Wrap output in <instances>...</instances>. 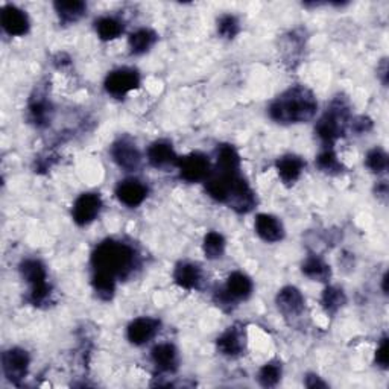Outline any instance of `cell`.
I'll use <instances>...</instances> for the list:
<instances>
[{
	"instance_id": "cell-21",
	"label": "cell",
	"mask_w": 389,
	"mask_h": 389,
	"mask_svg": "<svg viewBox=\"0 0 389 389\" xmlns=\"http://www.w3.org/2000/svg\"><path fill=\"white\" fill-rule=\"evenodd\" d=\"M243 347H245V336L243 332L239 330L237 327L229 329L218 339V350L225 356L241 355Z\"/></svg>"
},
{
	"instance_id": "cell-34",
	"label": "cell",
	"mask_w": 389,
	"mask_h": 389,
	"mask_svg": "<svg viewBox=\"0 0 389 389\" xmlns=\"http://www.w3.org/2000/svg\"><path fill=\"white\" fill-rule=\"evenodd\" d=\"M239 22L234 15L227 14L222 15L218 22V32L222 35L224 38H234L239 34Z\"/></svg>"
},
{
	"instance_id": "cell-32",
	"label": "cell",
	"mask_w": 389,
	"mask_h": 389,
	"mask_svg": "<svg viewBox=\"0 0 389 389\" xmlns=\"http://www.w3.org/2000/svg\"><path fill=\"white\" fill-rule=\"evenodd\" d=\"M316 164L325 174H339L342 171V164L339 163L338 157L332 151V148H327L316 158Z\"/></svg>"
},
{
	"instance_id": "cell-30",
	"label": "cell",
	"mask_w": 389,
	"mask_h": 389,
	"mask_svg": "<svg viewBox=\"0 0 389 389\" xmlns=\"http://www.w3.org/2000/svg\"><path fill=\"white\" fill-rule=\"evenodd\" d=\"M49 113H50V107L48 101L41 99H34L29 105V116L31 120L35 123L37 127H43V125H48V120H49Z\"/></svg>"
},
{
	"instance_id": "cell-3",
	"label": "cell",
	"mask_w": 389,
	"mask_h": 389,
	"mask_svg": "<svg viewBox=\"0 0 389 389\" xmlns=\"http://www.w3.org/2000/svg\"><path fill=\"white\" fill-rule=\"evenodd\" d=\"M350 119V107L346 99L338 97L332 107L325 111L324 116L316 123V134L323 143L330 148L339 137L344 136Z\"/></svg>"
},
{
	"instance_id": "cell-4",
	"label": "cell",
	"mask_w": 389,
	"mask_h": 389,
	"mask_svg": "<svg viewBox=\"0 0 389 389\" xmlns=\"http://www.w3.org/2000/svg\"><path fill=\"white\" fill-rule=\"evenodd\" d=\"M20 272L22 277L31 285V294H29V302L35 306H40L48 299L50 295V286L48 285V276L44 264L38 260H24L20 264Z\"/></svg>"
},
{
	"instance_id": "cell-19",
	"label": "cell",
	"mask_w": 389,
	"mask_h": 389,
	"mask_svg": "<svg viewBox=\"0 0 389 389\" xmlns=\"http://www.w3.org/2000/svg\"><path fill=\"white\" fill-rule=\"evenodd\" d=\"M304 166L306 163L303 162V158L297 155H285L278 158L277 171L283 183L294 184L299 178V175H302Z\"/></svg>"
},
{
	"instance_id": "cell-22",
	"label": "cell",
	"mask_w": 389,
	"mask_h": 389,
	"mask_svg": "<svg viewBox=\"0 0 389 389\" xmlns=\"http://www.w3.org/2000/svg\"><path fill=\"white\" fill-rule=\"evenodd\" d=\"M216 171L224 174H241V157H239L234 146L220 145L218 149Z\"/></svg>"
},
{
	"instance_id": "cell-8",
	"label": "cell",
	"mask_w": 389,
	"mask_h": 389,
	"mask_svg": "<svg viewBox=\"0 0 389 389\" xmlns=\"http://www.w3.org/2000/svg\"><path fill=\"white\" fill-rule=\"evenodd\" d=\"M102 208V199L96 193H84L75 201L73 220L78 225H87L93 222Z\"/></svg>"
},
{
	"instance_id": "cell-1",
	"label": "cell",
	"mask_w": 389,
	"mask_h": 389,
	"mask_svg": "<svg viewBox=\"0 0 389 389\" xmlns=\"http://www.w3.org/2000/svg\"><path fill=\"white\" fill-rule=\"evenodd\" d=\"M318 104L306 87H294L271 104L269 116L278 123H303L313 119Z\"/></svg>"
},
{
	"instance_id": "cell-20",
	"label": "cell",
	"mask_w": 389,
	"mask_h": 389,
	"mask_svg": "<svg viewBox=\"0 0 389 389\" xmlns=\"http://www.w3.org/2000/svg\"><path fill=\"white\" fill-rule=\"evenodd\" d=\"M151 356L158 369L164 371V373H174L178 367V353L171 344H160V346L154 347Z\"/></svg>"
},
{
	"instance_id": "cell-7",
	"label": "cell",
	"mask_w": 389,
	"mask_h": 389,
	"mask_svg": "<svg viewBox=\"0 0 389 389\" xmlns=\"http://www.w3.org/2000/svg\"><path fill=\"white\" fill-rule=\"evenodd\" d=\"M2 367L5 377L13 383H19L28 374L29 355L22 348H11L3 353Z\"/></svg>"
},
{
	"instance_id": "cell-10",
	"label": "cell",
	"mask_w": 389,
	"mask_h": 389,
	"mask_svg": "<svg viewBox=\"0 0 389 389\" xmlns=\"http://www.w3.org/2000/svg\"><path fill=\"white\" fill-rule=\"evenodd\" d=\"M225 204L236 210L237 213H248V211H251L255 207L254 192L250 189V185L246 184L242 176L233 185Z\"/></svg>"
},
{
	"instance_id": "cell-18",
	"label": "cell",
	"mask_w": 389,
	"mask_h": 389,
	"mask_svg": "<svg viewBox=\"0 0 389 389\" xmlns=\"http://www.w3.org/2000/svg\"><path fill=\"white\" fill-rule=\"evenodd\" d=\"M174 278L178 286L188 289V290H192V289L199 288L201 280H202V272L197 264L189 263V262H183L175 268Z\"/></svg>"
},
{
	"instance_id": "cell-29",
	"label": "cell",
	"mask_w": 389,
	"mask_h": 389,
	"mask_svg": "<svg viewBox=\"0 0 389 389\" xmlns=\"http://www.w3.org/2000/svg\"><path fill=\"white\" fill-rule=\"evenodd\" d=\"M225 251V239L216 232H210L204 239V253L208 259L222 257Z\"/></svg>"
},
{
	"instance_id": "cell-2",
	"label": "cell",
	"mask_w": 389,
	"mask_h": 389,
	"mask_svg": "<svg viewBox=\"0 0 389 389\" xmlns=\"http://www.w3.org/2000/svg\"><path fill=\"white\" fill-rule=\"evenodd\" d=\"M92 264L94 272H105L114 278H123L136 267V253L127 243L105 241L94 250Z\"/></svg>"
},
{
	"instance_id": "cell-16",
	"label": "cell",
	"mask_w": 389,
	"mask_h": 389,
	"mask_svg": "<svg viewBox=\"0 0 389 389\" xmlns=\"http://www.w3.org/2000/svg\"><path fill=\"white\" fill-rule=\"evenodd\" d=\"M148 160L154 167L176 166L180 157L175 154L174 148L167 141H155L148 149Z\"/></svg>"
},
{
	"instance_id": "cell-37",
	"label": "cell",
	"mask_w": 389,
	"mask_h": 389,
	"mask_svg": "<svg viewBox=\"0 0 389 389\" xmlns=\"http://www.w3.org/2000/svg\"><path fill=\"white\" fill-rule=\"evenodd\" d=\"M306 386L307 388H327V383H324L323 380L318 377V376H313V374H311V376H307L306 377Z\"/></svg>"
},
{
	"instance_id": "cell-17",
	"label": "cell",
	"mask_w": 389,
	"mask_h": 389,
	"mask_svg": "<svg viewBox=\"0 0 389 389\" xmlns=\"http://www.w3.org/2000/svg\"><path fill=\"white\" fill-rule=\"evenodd\" d=\"M224 292L233 303L239 302V299H245L251 295L253 281L242 272H233L227 280Z\"/></svg>"
},
{
	"instance_id": "cell-24",
	"label": "cell",
	"mask_w": 389,
	"mask_h": 389,
	"mask_svg": "<svg viewBox=\"0 0 389 389\" xmlns=\"http://www.w3.org/2000/svg\"><path fill=\"white\" fill-rule=\"evenodd\" d=\"M55 10L63 23H75L84 15L87 6L84 2L79 0H72V2H55Z\"/></svg>"
},
{
	"instance_id": "cell-6",
	"label": "cell",
	"mask_w": 389,
	"mask_h": 389,
	"mask_svg": "<svg viewBox=\"0 0 389 389\" xmlns=\"http://www.w3.org/2000/svg\"><path fill=\"white\" fill-rule=\"evenodd\" d=\"M140 85V75L134 69H118L105 79V90L110 94L122 97L127 93L136 90Z\"/></svg>"
},
{
	"instance_id": "cell-11",
	"label": "cell",
	"mask_w": 389,
	"mask_h": 389,
	"mask_svg": "<svg viewBox=\"0 0 389 389\" xmlns=\"http://www.w3.org/2000/svg\"><path fill=\"white\" fill-rule=\"evenodd\" d=\"M0 23L6 34L14 35V37H22L29 31V19L19 8L13 5H6L2 10Z\"/></svg>"
},
{
	"instance_id": "cell-27",
	"label": "cell",
	"mask_w": 389,
	"mask_h": 389,
	"mask_svg": "<svg viewBox=\"0 0 389 389\" xmlns=\"http://www.w3.org/2000/svg\"><path fill=\"white\" fill-rule=\"evenodd\" d=\"M321 303L327 313H336L344 304L347 303V297L344 294L342 289L329 286L324 290Z\"/></svg>"
},
{
	"instance_id": "cell-28",
	"label": "cell",
	"mask_w": 389,
	"mask_h": 389,
	"mask_svg": "<svg viewBox=\"0 0 389 389\" xmlns=\"http://www.w3.org/2000/svg\"><path fill=\"white\" fill-rule=\"evenodd\" d=\"M93 288L99 298L111 299L114 295V290H116V278L110 276V274L94 272Z\"/></svg>"
},
{
	"instance_id": "cell-9",
	"label": "cell",
	"mask_w": 389,
	"mask_h": 389,
	"mask_svg": "<svg viewBox=\"0 0 389 389\" xmlns=\"http://www.w3.org/2000/svg\"><path fill=\"white\" fill-rule=\"evenodd\" d=\"M111 155L114 162L125 171H136L141 162L140 151L129 139L118 140L111 148Z\"/></svg>"
},
{
	"instance_id": "cell-39",
	"label": "cell",
	"mask_w": 389,
	"mask_h": 389,
	"mask_svg": "<svg viewBox=\"0 0 389 389\" xmlns=\"http://www.w3.org/2000/svg\"><path fill=\"white\" fill-rule=\"evenodd\" d=\"M386 281H388V274H385V277H383V292H385V294H388V289H386Z\"/></svg>"
},
{
	"instance_id": "cell-15",
	"label": "cell",
	"mask_w": 389,
	"mask_h": 389,
	"mask_svg": "<svg viewBox=\"0 0 389 389\" xmlns=\"http://www.w3.org/2000/svg\"><path fill=\"white\" fill-rule=\"evenodd\" d=\"M255 233H257L264 242H278L285 236V229L280 220L271 215H259L255 218Z\"/></svg>"
},
{
	"instance_id": "cell-26",
	"label": "cell",
	"mask_w": 389,
	"mask_h": 389,
	"mask_svg": "<svg viewBox=\"0 0 389 389\" xmlns=\"http://www.w3.org/2000/svg\"><path fill=\"white\" fill-rule=\"evenodd\" d=\"M96 31L104 41H110L123 32V24L114 17H102L96 22Z\"/></svg>"
},
{
	"instance_id": "cell-31",
	"label": "cell",
	"mask_w": 389,
	"mask_h": 389,
	"mask_svg": "<svg viewBox=\"0 0 389 389\" xmlns=\"http://www.w3.org/2000/svg\"><path fill=\"white\" fill-rule=\"evenodd\" d=\"M281 379V365L278 362H269L264 365L259 373V382L264 388L276 386Z\"/></svg>"
},
{
	"instance_id": "cell-33",
	"label": "cell",
	"mask_w": 389,
	"mask_h": 389,
	"mask_svg": "<svg viewBox=\"0 0 389 389\" xmlns=\"http://www.w3.org/2000/svg\"><path fill=\"white\" fill-rule=\"evenodd\" d=\"M367 166L374 174H383L388 169V154L382 148H374L367 155Z\"/></svg>"
},
{
	"instance_id": "cell-5",
	"label": "cell",
	"mask_w": 389,
	"mask_h": 389,
	"mask_svg": "<svg viewBox=\"0 0 389 389\" xmlns=\"http://www.w3.org/2000/svg\"><path fill=\"white\" fill-rule=\"evenodd\" d=\"M176 166H178L180 169L181 178L189 183H198L206 180L211 171L208 158L201 153H193L180 158Z\"/></svg>"
},
{
	"instance_id": "cell-23",
	"label": "cell",
	"mask_w": 389,
	"mask_h": 389,
	"mask_svg": "<svg viewBox=\"0 0 389 389\" xmlns=\"http://www.w3.org/2000/svg\"><path fill=\"white\" fill-rule=\"evenodd\" d=\"M155 41H157V34L146 28L139 29L129 35V48L132 54L136 55L145 54V52H148L154 46Z\"/></svg>"
},
{
	"instance_id": "cell-38",
	"label": "cell",
	"mask_w": 389,
	"mask_h": 389,
	"mask_svg": "<svg viewBox=\"0 0 389 389\" xmlns=\"http://www.w3.org/2000/svg\"><path fill=\"white\" fill-rule=\"evenodd\" d=\"M379 72H380L379 76L382 78V83L388 84V63H386V59H383V63H382V66H380Z\"/></svg>"
},
{
	"instance_id": "cell-13",
	"label": "cell",
	"mask_w": 389,
	"mask_h": 389,
	"mask_svg": "<svg viewBox=\"0 0 389 389\" xmlns=\"http://www.w3.org/2000/svg\"><path fill=\"white\" fill-rule=\"evenodd\" d=\"M116 194L119 201L123 202L125 206L137 207L145 201L148 189L145 188V184L140 183L139 180H125L119 183Z\"/></svg>"
},
{
	"instance_id": "cell-14",
	"label": "cell",
	"mask_w": 389,
	"mask_h": 389,
	"mask_svg": "<svg viewBox=\"0 0 389 389\" xmlns=\"http://www.w3.org/2000/svg\"><path fill=\"white\" fill-rule=\"evenodd\" d=\"M277 306L285 315L297 316L304 311V298L297 288L288 286L278 292Z\"/></svg>"
},
{
	"instance_id": "cell-36",
	"label": "cell",
	"mask_w": 389,
	"mask_h": 389,
	"mask_svg": "<svg viewBox=\"0 0 389 389\" xmlns=\"http://www.w3.org/2000/svg\"><path fill=\"white\" fill-rule=\"evenodd\" d=\"M351 128L358 134H364V132H368L371 128H373V122H371L368 118H358L351 122Z\"/></svg>"
},
{
	"instance_id": "cell-25",
	"label": "cell",
	"mask_w": 389,
	"mask_h": 389,
	"mask_svg": "<svg viewBox=\"0 0 389 389\" xmlns=\"http://www.w3.org/2000/svg\"><path fill=\"white\" fill-rule=\"evenodd\" d=\"M303 272L315 281H327L330 278V267L318 255H309L303 263Z\"/></svg>"
},
{
	"instance_id": "cell-35",
	"label": "cell",
	"mask_w": 389,
	"mask_h": 389,
	"mask_svg": "<svg viewBox=\"0 0 389 389\" xmlns=\"http://www.w3.org/2000/svg\"><path fill=\"white\" fill-rule=\"evenodd\" d=\"M376 362L379 367L382 368H388V362H389V356H388V338H383L382 342L376 351Z\"/></svg>"
},
{
	"instance_id": "cell-12",
	"label": "cell",
	"mask_w": 389,
	"mask_h": 389,
	"mask_svg": "<svg viewBox=\"0 0 389 389\" xmlns=\"http://www.w3.org/2000/svg\"><path fill=\"white\" fill-rule=\"evenodd\" d=\"M160 330V323L154 318H137L128 325V339L134 346H143Z\"/></svg>"
}]
</instances>
